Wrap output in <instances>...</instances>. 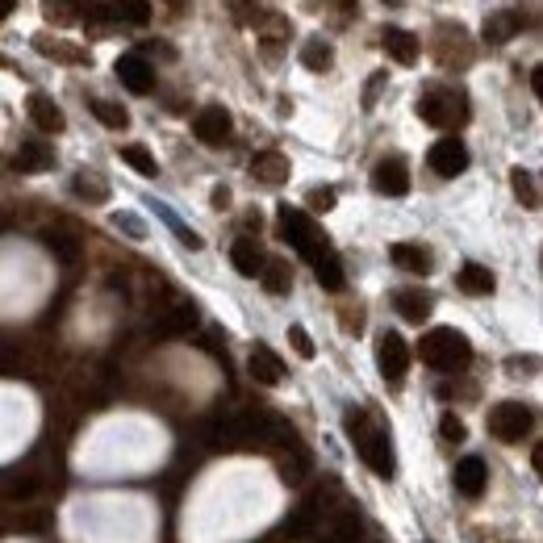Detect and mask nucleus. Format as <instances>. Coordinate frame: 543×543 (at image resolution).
I'll list each match as a JSON object with an SVG mask.
<instances>
[{
  "mask_svg": "<svg viewBox=\"0 0 543 543\" xmlns=\"http://www.w3.org/2000/svg\"><path fill=\"white\" fill-rule=\"evenodd\" d=\"M347 435H351V443L360 447L364 464L376 472V477H393L397 464H393V443H389L385 427H376L364 410H351L347 414Z\"/></svg>",
  "mask_w": 543,
  "mask_h": 543,
  "instance_id": "nucleus-1",
  "label": "nucleus"
},
{
  "mask_svg": "<svg viewBox=\"0 0 543 543\" xmlns=\"http://www.w3.org/2000/svg\"><path fill=\"white\" fill-rule=\"evenodd\" d=\"M418 351H422V364L435 368V372H460V368H468V360H472V343L460 335L456 326H435V330H427V335H422V343H418Z\"/></svg>",
  "mask_w": 543,
  "mask_h": 543,
  "instance_id": "nucleus-2",
  "label": "nucleus"
},
{
  "mask_svg": "<svg viewBox=\"0 0 543 543\" xmlns=\"http://www.w3.org/2000/svg\"><path fill=\"white\" fill-rule=\"evenodd\" d=\"M418 113H422V122H427V126L452 130V126L468 122V97L460 88H431V92H422Z\"/></svg>",
  "mask_w": 543,
  "mask_h": 543,
  "instance_id": "nucleus-3",
  "label": "nucleus"
},
{
  "mask_svg": "<svg viewBox=\"0 0 543 543\" xmlns=\"http://www.w3.org/2000/svg\"><path fill=\"white\" fill-rule=\"evenodd\" d=\"M276 226H280V239H285L289 247H297L305 259H310V264H314L322 251H330L326 239L318 234V226L310 222V214H301V209H293V205H280L276 209Z\"/></svg>",
  "mask_w": 543,
  "mask_h": 543,
  "instance_id": "nucleus-4",
  "label": "nucleus"
},
{
  "mask_svg": "<svg viewBox=\"0 0 543 543\" xmlns=\"http://www.w3.org/2000/svg\"><path fill=\"white\" fill-rule=\"evenodd\" d=\"M535 427V410L523 406V401H498V406L489 410V431L493 439L502 443H523Z\"/></svg>",
  "mask_w": 543,
  "mask_h": 543,
  "instance_id": "nucleus-5",
  "label": "nucleus"
},
{
  "mask_svg": "<svg viewBox=\"0 0 543 543\" xmlns=\"http://www.w3.org/2000/svg\"><path fill=\"white\" fill-rule=\"evenodd\" d=\"M427 163H431V172L435 176H447V180H456L464 168H468V147L460 143V138H439V143L427 151Z\"/></svg>",
  "mask_w": 543,
  "mask_h": 543,
  "instance_id": "nucleus-6",
  "label": "nucleus"
},
{
  "mask_svg": "<svg viewBox=\"0 0 543 543\" xmlns=\"http://www.w3.org/2000/svg\"><path fill=\"white\" fill-rule=\"evenodd\" d=\"M376 368H381V376L385 381H401L406 376V368H410V347H406V339L401 335H381V343H376Z\"/></svg>",
  "mask_w": 543,
  "mask_h": 543,
  "instance_id": "nucleus-7",
  "label": "nucleus"
},
{
  "mask_svg": "<svg viewBox=\"0 0 543 543\" xmlns=\"http://www.w3.org/2000/svg\"><path fill=\"white\" fill-rule=\"evenodd\" d=\"M372 188L381 197H406L410 193V168H406V159H381L372 168Z\"/></svg>",
  "mask_w": 543,
  "mask_h": 543,
  "instance_id": "nucleus-8",
  "label": "nucleus"
},
{
  "mask_svg": "<svg viewBox=\"0 0 543 543\" xmlns=\"http://www.w3.org/2000/svg\"><path fill=\"white\" fill-rule=\"evenodd\" d=\"M113 72H117V80H122L130 92H138V97H147V92L155 88V72H151V63L138 55V51H130V55H122L113 63Z\"/></svg>",
  "mask_w": 543,
  "mask_h": 543,
  "instance_id": "nucleus-9",
  "label": "nucleus"
},
{
  "mask_svg": "<svg viewBox=\"0 0 543 543\" xmlns=\"http://www.w3.org/2000/svg\"><path fill=\"white\" fill-rule=\"evenodd\" d=\"M230 130H234V122H230V113L222 105H209V109H201L193 117V134L201 138V143H209V147H222L230 138Z\"/></svg>",
  "mask_w": 543,
  "mask_h": 543,
  "instance_id": "nucleus-10",
  "label": "nucleus"
},
{
  "mask_svg": "<svg viewBox=\"0 0 543 543\" xmlns=\"http://www.w3.org/2000/svg\"><path fill=\"white\" fill-rule=\"evenodd\" d=\"M247 372H251V381H259V385H280V381H285V360H280L272 347L255 343L251 360H247Z\"/></svg>",
  "mask_w": 543,
  "mask_h": 543,
  "instance_id": "nucleus-11",
  "label": "nucleus"
},
{
  "mask_svg": "<svg viewBox=\"0 0 543 543\" xmlns=\"http://www.w3.org/2000/svg\"><path fill=\"white\" fill-rule=\"evenodd\" d=\"M26 109H30V122L38 126V130H46V134H59L63 126H67V117H63V109L46 97V92H30V101H26Z\"/></svg>",
  "mask_w": 543,
  "mask_h": 543,
  "instance_id": "nucleus-12",
  "label": "nucleus"
},
{
  "mask_svg": "<svg viewBox=\"0 0 543 543\" xmlns=\"http://www.w3.org/2000/svg\"><path fill=\"white\" fill-rule=\"evenodd\" d=\"M381 46H385V55H389L393 63H401V67H414V63H418V38H414L410 30L389 26V30L381 34Z\"/></svg>",
  "mask_w": 543,
  "mask_h": 543,
  "instance_id": "nucleus-13",
  "label": "nucleus"
},
{
  "mask_svg": "<svg viewBox=\"0 0 543 543\" xmlns=\"http://www.w3.org/2000/svg\"><path fill=\"white\" fill-rule=\"evenodd\" d=\"M389 259L401 268V272H414V276H427L435 268V259L427 247H418V243H393L389 247Z\"/></svg>",
  "mask_w": 543,
  "mask_h": 543,
  "instance_id": "nucleus-14",
  "label": "nucleus"
},
{
  "mask_svg": "<svg viewBox=\"0 0 543 543\" xmlns=\"http://www.w3.org/2000/svg\"><path fill=\"white\" fill-rule=\"evenodd\" d=\"M485 481H489V468H485L481 456H464L456 464V489L464 493V498H477V493L485 489Z\"/></svg>",
  "mask_w": 543,
  "mask_h": 543,
  "instance_id": "nucleus-15",
  "label": "nucleus"
},
{
  "mask_svg": "<svg viewBox=\"0 0 543 543\" xmlns=\"http://www.w3.org/2000/svg\"><path fill=\"white\" fill-rule=\"evenodd\" d=\"M251 176L259 184H285L289 180V159L280 155V151H259L251 159Z\"/></svg>",
  "mask_w": 543,
  "mask_h": 543,
  "instance_id": "nucleus-16",
  "label": "nucleus"
},
{
  "mask_svg": "<svg viewBox=\"0 0 543 543\" xmlns=\"http://www.w3.org/2000/svg\"><path fill=\"white\" fill-rule=\"evenodd\" d=\"M393 305H397V314L406 318V322H427L431 310H435L431 293H422V289H401V293L393 297Z\"/></svg>",
  "mask_w": 543,
  "mask_h": 543,
  "instance_id": "nucleus-17",
  "label": "nucleus"
},
{
  "mask_svg": "<svg viewBox=\"0 0 543 543\" xmlns=\"http://www.w3.org/2000/svg\"><path fill=\"white\" fill-rule=\"evenodd\" d=\"M518 30H523V17H518V13H489L481 34H485L489 46H502V42H510Z\"/></svg>",
  "mask_w": 543,
  "mask_h": 543,
  "instance_id": "nucleus-18",
  "label": "nucleus"
},
{
  "mask_svg": "<svg viewBox=\"0 0 543 543\" xmlns=\"http://www.w3.org/2000/svg\"><path fill=\"white\" fill-rule=\"evenodd\" d=\"M259 276H264V289H268L272 297H285V293L293 289V268L285 264V259H264Z\"/></svg>",
  "mask_w": 543,
  "mask_h": 543,
  "instance_id": "nucleus-19",
  "label": "nucleus"
},
{
  "mask_svg": "<svg viewBox=\"0 0 543 543\" xmlns=\"http://www.w3.org/2000/svg\"><path fill=\"white\" fill-rule=\"evenodd\" d=\"M493 285H498V280H493V272H489L485 264H464V268H460V289H464L468 297H489Z\"/></svg>",
  "mask_w": 543,
  "mask_h": 543,
  "instance_id": "nucleus-20",
  "label": "nucleus"
},
{
  "mask_svg": "<svg viewBox=\"0 0 543 543\" xmlns=\"http://www.w3.org/2000/svg\"><path fill=\"white\" fill-rule=\"evenodd\" d=\"M55 163V151L51 147H42V143H21L17 159H13V168L17 172H46Z\"/></svg>",
  "mask_w": 543,
  "mask_h": 543,
  "instance_id": "nucleus-21",
  "label": "nucleus"
},
{
  "mask_svg": "<svg viewBox=\"0 0 543 543\" xmlns=\"http://www.w3.org/2000/svg\"><path fill=\"white\" fill-rule=\"evenodd\" d=\"M42 243L46 247H51L59 259H63V264H72V259L80 255V234L76 230H67V226H55V230H46L42 234Z\"/></svg>",
  "mask_w": 543,
  "mask_h": 543,
  "instance_id": "nucleus-22",
  "label": "nucleus"
},
{
  "mask_svg": "<svg viewBox=\"0 0 543 543\" xmlns=\"http://www.w3.org/2000/svg\"><path fill=\"white\" fill-rule=\"evenodd\" d=\"M314 276H318V285H322L326 293H339V289H343V264H339V255H335V251H322V255L314 259Z\"/></svg>",
  "mask_w": 543,
  "mask_h": 543,
  "instance_id": "nucleus-23",
  "label": "nucleus"
},
{
  "mask_svg": "<svg viewBox=\"0 0 543 543\" xmlns=\"http://www.w3.org/2000/svg\"><path fill=\"white\" fill-rule=\"evenodd\" d=\"M230 259H234V268H239L243 276H259V268H264V251H259V243L251 239H239L230 247Z\"/></svg>",
  "mask_w": 543,
  "mask_h": 543,
  "instance_id": "nucleus-24",
  "label": "nucleus"
},
{
  "mask_svg": "<svg viewBox=\"0 0 543 543\" xmlns=\"http://www.w3.org/2000/svg\"><path fill=\"white\" fill-rule=\"evenodd\" d=\"M72 193H76L80 201H88V205H105V201H109V184H105L97 172H80V176L72 180Z\"/></svg>",
  "mask_w": 543,
  "mask_h": 543,
  "instance_id": "nucleus-25",
  "label": "nucleus"
},
{
  "mask_svg": "<svg viewBox=\"0 0 543 543\" xmlns=\"http://www.w3.org/2000/svg\"><path fill=\"white\" fill-rule=\"evenodd\" d=\"M34 46H38L46 59H59V63H84V59H88L76 42H59V38H46V34H38Z\"/></svg>",
  "mask_w": 543,
  "mask_h": 543,
  "instance_id": "nucleus-26",
  "label": "nucleus"
},
{
  "mask_svg": "<svg viewBox=\"0 0 543 543\" xmlns=\"http://www.w3.org/2000/svg\"><path fill=\"white\" fill-rule=\"evenodd\" d=\"M301 63L310 67V72H330V63H335V51H330L326 38H310L301 46Z\"/></svg>",
  "mask_w": 543,
  "mask_h": 543,
  "instance_id": "nucleus-27",
  "label": "nucleus"
},
{
  "mask_svg": "<svg viewBox=\"0 0 543 543\" xmlns=\"http://www.w3.org/2000/svg\"><path fill=\"white\" fill-rule=\"evenodd\" d=\"M117 155H122V163H130L138 176H159V163H155V155L143 143H130V147H122Z\"/></svg>",
  "mask_w": 543,
  "mask_h": 543,
  "instance_id": "nucleus-28",
  "label": "nucleus"
},
{
  "mask_svg": "<svg viewBox=\"0 0 543 543\" xmlns=\"http://www.w3.org/2000/svg\"><path fill=\"white\" fill-rule=\"evenodd\" d=\"M88 109L97 113V122L109 126V130H126V126H130V113H126L122 105H113V101H101V97H97V101H88Z\"/></svg>",
  "mask_w": 543,
  "mask_h": 543,
  "instance_id": "nucleus-29",
  "label": "nucleus"
},
{
  "mask_svg": "<svg viewBox=\"0 0 543 543\" xmlns=\"http://www.w3.org/2000/svg\"><path fill=\"white\" fill-rule=\"evenodd\" d=\"M46 523H51V514H46V510L9 514V531H17V535H38V531H46Z\"/></svg>",
  "mask_w": 543,
  "mask_h": 543,
  "instance_id": "nucleus-30",
  "label": "nucleus"
},
{
  "mask_svg": "<svg viewBox=\"0 0 543 543\" xmlns=\"http://www.w3.org/2000/svg\"><path fill=\"white\" fill-rule=\"evenodd\" d=\"M510 184H514V197L523 201L527 209L539 205V188H535V176H531L527 168H514V172H510Z\"/></svg>",
  "mask_w": 543,
  "mask_h": 543,
  "instance_id": "nucleus-31",
  "label": "nucleus"
},
{
  "mask_svg": "<svg viewBox=\"0 0 543 543\" xmlns=\"http://www.w3.org/2000/svg\"><path fill=\"white\" fill-rule=\"evenodd\" d=\"M117 17H126L130 26H143V21L151 17V5L147 0H117V9H113Z\"/></svg>",
  "mask_w": 543,
  "mask_h": 543,
  "instance_id": "nucleus-32",
  "label": "nucleus"
},
{
  "mask_svg": "<svg viewBox=\"0 0 543 543\" xmlns=\"http://www.w3.org/2000/svg\"><path fill=\"white\" fill-rule=\"evenodd\" d=\"M76 9H80V5H72V0H46V17L59 21V26H72Z\"/></svg>",
  "mask_w": 543,
  "mask_h": 543,
  "instance_id": "nucleus-33",
  "label": "nucleus"
},
{
  "mask_svg": "<svg viewBox=\"0 0 543 543\" xmlns=\"http://www.w3.org/2000/svg\"><path fill=\"white\" fill-rule=\"evenodd\" d=\"M289 343H293V351L301 360H314V339L305 335V326H289Z\"/></svg>",
  "mask_w": 543,
  "mask_h": 543,
  "instance_id": "nucleus-34",
  "label": "nucleus"
},
{
  "mask_svg": "<svg viewBox=\"0 0 543 543\" xmlns=\"http://www.w3.org/2000/svg\"><path fill=\"white\" fill-rule=\"evenodd\" d=\"M439 435H443L447 443H464L468 431H464V422H460L456 414H443V418H439Z\"/></svg>",
  "mask_w": 543,
  "mask_h": 543,
  "instance_id": "nucleus-35",
  "label": "nucleus"
},
{
  "mask_svg": "<svg viewBox=\"0 0 543 543\" xmlns=\"http://www.w3.org/2000/svg\"><path fill=\"white\" fill-rule=\"evenodd\" d=\"M310 209L314 214H326V209H335V188H310Z\"/></svg>",
  "mask_w": 543,
  "mask_h": 543,
  "instance_id": "nucleus-36",
  "label": "nucleus"
},
{
  "mask_svg": "<svg viewBox=\"0 0 543 543\" xmlns=\"http://www.w3.org/2000/svg\"><path fill=\"white\" fill-rule=\"evenodd\" d=\"M113 226H117V230H126L130 239H147V226L138 222L134 214H117V218H113Z\"/></svg>",
  "mask_w": 543,
  "mask_h": 543,
  "instance_id": "nucleus-37",
  "label": "nucleus"
},
{
  "mask_svg": "<svg viewBox=\"0 0 543 543\" xmlns=\"http://www.w3.org/2000/svg\"><path fill=\"white\" fill-rule=\"evenodd\" d=\"M381 84H385V72H376V76H368V92H364V109H372V105H376V92H381Z\"/></svg>",
  "mask_w": 543,
  "mask_h": 543,
  "instance_id": "nucleus-38",
  "label": "nucleus"
},
{
  "mask_svg": "<svg viewBox=\"0 0 543 543\" xmlns=\"http://www.w3.org/2000/svg\"><path fill=\"white\" fill-rule=\"evenodd\" d=\"M214 205H218V209L230 205V188H214Z\"/></svg>",
  "mask_w": 543,
  "mask_h": 543,
  "instance_id": "nucleus-39",
  "label": "nucleus"
},
{
  "mask_svg": "<svg viewBox=\"0 0 543 543\" xmlns=\"http://www.w3.org/2000/svg\"><path fill=\"white\" fill-rule=\"evenodd\" d=\"M531 88H535V97H543V72H539V67L531 72Z\"/></svg>",
  "mask_w": 543,
  "mask_h": 543,
  "instance_id": "nucleus-40",
  "label": "nucleus"
},
{
  "mask_svg": "<svg viewBox=\"0 0 543 543\" xmlns=\"http://www.w3.org/2000/svg\"><path fill=\"white\" fill-rule=\"evenodd\" d=\"M13 5H17V0H0V21H5V17L13 13Z\"/></svg>",
  "mask_w": 543,
  "mask_h": 543,
  "instance_id": "nucleus-41",
  "label": "nucleus"
},
{
  "mask_svg": "<svg viewBox=\"0 0 543 543\" xmlns=\"http://www.w3.org/2000/svg\"><path fill=\"white\" fill-rule=\"evenodd\" d=\"M0 230H9V209H0Z\"/></svg>",
  "mask_w": 543,
  "mask_h": 543,
  "instance_id": "nucleus-42",
  "label": "nucleus"
},
{
  "mask_svg": "<svg viewBox=\"0 0 543 543\" xmlns=\"http://www.w3.org/2000/svg\"><path fill=\"white\" fill-rule=\"evenodd\" d=\"M339 5H356V0H339Z\"/></svg>",
  "mask_w": 543,
  "mask_h": 543,
  "instance_id": "nucleus-43",
  "label": "nucleus"
},
{
  "mask_svg": "<svg viewBox=\"0 0 543 543\" xmlns=\"http://www.w3.org/2000/svg\"><path fill=\"white\" fill-rule=\"evenodd\" d=\"M385 5H401V0H385Z\"/></svg>",
  "mask_w": 543,
  "mask_h": 543,
  "instance_id": "nucleus-44",
  "label": "nucleus"
},
{
  "mask_svg": "<svg viewBox=\"0 0 543 543\" xmlns=\"http://www.w3.org/2000/svg\"><path fill=\"white\" fill-rule=\"evenodd\" d=\"M72 5H84V0H72Z\"/></svg>",
  "mask_w": 543,
  "mask_h": 543,
  "instance_id": "nucleus-45",
  "label": "nucleus"
}]
</instances>
